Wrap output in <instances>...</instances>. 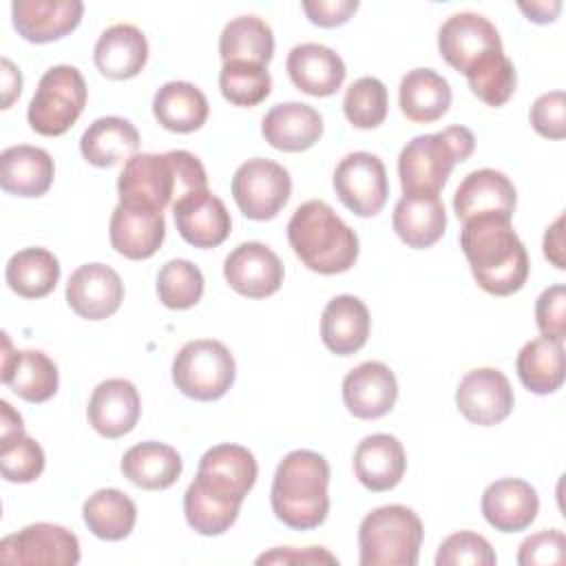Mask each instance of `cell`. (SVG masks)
<instances>
[{"label": "cell", "mask_w": 566, "mask_h": 566, "mask_svg": "<svg viewBox=\"0 0 566 566\" xmlns=\"http://www.w3.org/2000/svg\"><path fill=\"white\" fill-rule=\"evenodd\" d=\"M460 248L478 285L493 296H509L528 279V254L511 217L482 214L464 221Z\"/></svg>", "instance_id": "6da1fadb"}, {"label": "cell", "mask_w": 566, "mask_h": 566, "mask_svg": "<svg viewBox=\"0 0 566 566\" xmlns=\"http://www.w3.org/2000/svg\"><path fill=\"white\" fill-rule=\"evenodd\" d=\"M203 188H208L206 168L188 150L135 155L124 164L117 179L119 201L148 206L159 212Z\"/></svg>", "instance_id": "7a4b0ae2"}, {"label": "cell", "mask_w": 566, "mask_h": 566, "mask_svg": "<svg viewBox=\"0 0 566 566\" xmlns=\"http://www.w3.org/2000/svg\"><path fill=\"white\" fill-rule=\"evenodd\" d=\"M329 464L310 449L290 451L276 467L270 504L285 526L310 531L325 522L329 513Z\"/></svg>", "instance_id": "3957f363"}, {"label": "cell", "mask_w": 566, "mask_h": 566, "mask_svg": "<svg viewBox=\"0 0 566 566\" xmlns=\"http://www.w3.org/2000/svg\"><path fill=\"white\" fill-rule=\"evenodd\" d=\"M287 241L301 263L318 274L347 272L358 259L356 232L321 199L305 201L294 210Z\"/></svg>", "instance_id": "277c9868"}, {"label": "cell", "mask_w": 566, "mask_h": 566, "mask_svg": "<svg viewBox=\"0 0 566 566\" xmlns=\"http://www.w3.org/2000/svg\"><path fill=\"white\" fill-rule=\"evenodd\" d=\"M475 150V137L467 126H447L418 135L398 155L402 195H440L453 166Z\"/></svg>", "instance_id": "5b68a950"}, {"label": "cell", "mask_w": 566, "mask_h": 566, "mask_svg": "<svg viewBox=\"0 0 566 566\" xmlns=\"http://www.w3.org/2000/svg\"><path fill=\"white\" fill-rule=\"evenodd\" d=\"M422 537V522L411 509L378 506L358 526L360 566H416Z\"/></svg>", "instance_id": "8992f818"}, {"label": "cell", "mask_w": 566, "mask_h": 566, "mask_svg": "<svg viewBox=\"0 0 566 566\" xmlns=\"http://www.w3.org/2000/svg\"><path fill=\"white\" fill-rule=\"evenodd\" d=\"M86 82L80 69L71 64L51 66L38 82L31 97L27 119L29 126L44 137L64 135L86 106Z\"/></svg>", "instance_id": "52a82bcc"}, {"label": "cell", "mask_w": 566, "mask_h": 566, "mask_svg": "<svg viewBox=\"0 0 566 566\" xmlns=\"http://www.w3.org/2000/svg\"><path fill=\"white\" fill-rule=\"evenodd\" d=\"M234 376L237 365L230 349L214 338L186 343L172 360V382L192 400H219L232 387Z\"/></svg>", "instance_id": "ba28073f"}, {"label": "cell", "mask_w": 566, "mask_h": 566, "mask_svg": "<svg viewBox=\"0 0 566 566\" xmlns=\"http://www.w3.org/2000/svg\"><path fill=\"white\" fill-rule=\"evenodd\" d=\"M232 197L239 210L252 221L274 219L292 195L290 172L263 157L243 161L232 177Z\"/></svg>", "instance_id": "9c48e42d"}, {"label": "cell", "mask_w": 566, "mask_h": 566, "mask_svg": "<svg viewBox=\"0 0 566 566\" xmlns=\"http://www.w3.org/2000/svg\"><path fill=\"white\" fill-rule=\"evenodd\" d=\"M332 184L340 203L358 217L378 214L389 195L385 164L367 150L345 155L334 170Z\"/></svg>", "instance_id": "30bf717a"}, {"label": "cell", "mask_w": 566, "mask_h": 566, "mask_svg": "<svg viewBox=\"0 0 566 566\" xmlns=\"http://www.w3.org/2000/svg\"><path fill=\"white\" fill-rule=\"evenodd\" d=\"M0 562L20 566H75L80 562V542L64 526L38 522L0 542Z\"/></svg>", "instance_id": "8fae6325"}, {"label": "cell", "mask_w": 566, "mask_h": 566, "mask_svg": "<svg viewBox=\"0 0 566 566\" xmlns=\"http://www.w3.org/2000/svg\"><path fill=\"white\" fill-rule=\"evenodd\" d=\"M438 51L449 66L467 73L482 57L504 51L495 24L473 11L453 13L438 31Z\"/></svg>", "instance_id": "7c38bea8"}, {"label": "cell", "mask_w": 566, "mask_h": 566, "mask_svg": "<svg viewBox=\"0 0 566 566\" xmlns=\"http://www.w3.org/2000/svg\"><path fill=\"white\" fill-rule=\"evenodd\" d=\"M513 387L495 367L471 369L455 389V405L460 413L480 427L502 422L513 411Z\"/></svg>", "instance_id": "4fadbf2b"}, {"label": "cell", "mask_w": 566, "mask_h": 566, "mask_svg": "<svg viewBox=\"0 0 566 566\" xmlns=\"http://www.w3.org/2000/svg\"><path fill=\"white\" fill-rule=\"evenodd\" d=\"M283 263L265 243H239L223 261L228 285L248 298H265L279 292L283 283Z\"/></svg>", "instance_id": "5bb4252c"}, {"label": "cell", "mask_w": 566, "mask_h": 566, "mask_svg": "<svg viewBox=\"0 0 566 566\" xmlns=\"http://www.w3.org/2000/svg\"><path fill=\"white\" fill-rule=\"evenodd\" d=\"M122 301L124 283L119 274L104 263H84L69 276L66 303L86 321H104L113 316Z\"/></svg>", "instance_id": "9a60e30c"}, {"label": "cell", "mask_w": 566, "mask_h": 566, "mask_svg": "<svg viewBox=\"0 0 566 566\" xmlns=\"http://www.w3.org/2000/svg\"><path fill=\"white\" fill-rule=\"evenodd\" d=\"M108 237L115 252L130 261L150 259L164 243L166 221L164 212L119 201L111 214Z\"/></svg>", "instance_id": "2e32d148"}, {"label": "cell", "mask_w": 566, "mask_h": 566, "mask_svg": "<svg viewBox=\"0 0 566 566\" xmlns=\"http://www.w3.org/2000/svg\"><path fill=\"white\" fill-rule=\"evenodd\" d=\"M175 226L181 239L195 248L221 245L232 228L226 203L208 188L195 190L172 206Z\"/></svg>", "instance_id": "e0dca14e"}, {"label": "cell", "mask_w": 566, "mask_h": 566, "mask_svg": "<svg viewBox=\"0 0 566 566\" xmlns=\"http://www.w3.org/2000/svg\"><path fill=\"white\" fill-rule=\"evenodd\" d=\"M396 398V376L380 360H365L343 378V402L360 420L382 418L394 409Z\"/></svg>", "instance_id": "ac0fdd59"}, {"label": "cell", "mask_w": 566, "mask_h": 566, "mask_svg": "<svg viewBox=\"0 0 566 566\" xmlns=\"http://www.w3.org/2000/svg\"><path fill=\"white\" fill-rule=\"evenodd\" d=\"M2 382L27 402H46L55 396L60 376L55 363L40 349H11V340L2 334Z\"/></svg>", "instance_id": "d6986e66"}, {"label": "cell", "mask_w": 566, "mask_h": 566, "mask_svg": "<svg viewBox=\"0 0 566 566\" xmlns=\"http://www.w3.org/2000/svg\"><path fill=\"white\" fill-rule=\"evenodd\" d=\"M80 0H13L11 20L27 42L44 44L69 35L82 20Z\"/></svg>", "instance_id": "ffe728a7"}, {"label": "cell", "mask_w": 566, "mask_h": 566, "mask_svg": "<svg viewBox=\"0 0 566 566\" xmlns=\"http://www.w3.org/2000/svg\"><path fill=\"white\" fill-rule=\"evenodd\" d=\"M142 413V400L137 387L126 378L102 380L88 400L86 416L91 427L108 438H122L135 429Z\"/></svg>", "instance_id": "44dd1931"}, {"label": "cell", "mask_w": 566, "mask_h": 566, "mask_svg": "<svg viewBox=\"0 0 566 566\" xmlns=\"http://www.w3.org/2000/svg\"><path fill=\"white\" fill-rule=\"evenodd\" d=\"M256 460L252 451L241 444H217L210 447L197 467V480L212 491L243 502L256 482Z\"/></svg>", "instance_id": "7402d4cb"}, {"label": "cell", "mask_w": 566, "mask_h": 566, "mask_svg": "<svg viewBox=\"0 0 566 566\" xmlns=\"http://www.w3.org/2000/svg\"><path fill=\"white\" fill-rule=\"evenodd\" d=\"M517 203V192L513 181L493 168H480L469 172L453 197L455 217L464 223L482 214H504L513 217Z\"/></svg>", "instance_id": "603a6c76"}, {"label": "cell", "mask_w": 566, "mask_h": 566, "mask_svg": "<svg viewBox=\"0 0 566 566\" xmlns=\"http://www.w3.org/2000/svg\"><path fill=\"white\" fill-rule=\"evenodd\" d=\"M285 69L292 84L312 97L334 95L347 75L343 57L334 49L318 42L296 44L287 53Z\"/></svg>", "instance_id": "cb8c5ba5"}, {"label": "cell", "mask_w": 566, "mask_h": 566, "mask_svg": "<svg viewBox=\"0 0 566 566\" xmlns=\"http://www.w3.org/2000/svg\"><path fill=\"white\" fill-rule=\"evenodd\" d=\"M480 509L495 531L520 533L537 517L539 497L528 482L520 478H502L484 489Z\"/></svg>", "instance_id": "d4e9b609"}, {"label": "cell", "mask_w": 566, "mask_h": 566, "mask_svg": "<svg viewBox=\"0 0 566 566\" xmlns=\"http://www.w3.org/2000/svg\"><path fill=\"white\" fill-rule=\"evenodd\" d=\"M261 135L276 150L301 153L321 139L323 117L314 106L303 102L276 104L265 113Z\"/></svg>", "instance_id": "484cf974"}, {"label": "cell", "mask_w": 566, "mask_h": 566, "mask_svg": "<svg viewBox=\"0 0 566 566\" xmlns=\"http://www.w3.org/2000/svg\"><path fill=\"white\" fill-rule=\"evenodd\" d=\"M405 469L407 455L402 442L391 433H371L354 451V473L374 493L394 489L402 480Z\"/></svg>", "instance_id": "4316f807"}, {"label": "cell", "mask_w": 566, "mask_h": 566, "mask_svg": "<svg viewBox=\"0 0 566 566\" xmlns=\"http://www.w3.org/2000/svg\"><path fill=\"white\" fill-rule=\"evenodd\" d=\"M369 310L354 294L334 296L321 314V338L336 356H352L369 338Z\"/></svg>", "instance_id": "83f0119b"}, {"label": "cell", "mask_w": 566, "mask_h": 566, "mask_svg": "<svg viewBox=\"0 0 566 566\" xmlns=\"http://www.w3.org/2000/svg\"><path fill=\"white\" fill-rule=\"evenodd\" d=\"M95 66L108 80L135 77L148 60V42L142 29L128 22L108 27L93 49Z\"/></svg>", "instance_id": "f1b7e54d"}, {"label": "cell", "mask_w": 566, "mask_h": 566, "mask_svg": "<svg viewBox=\"0 0 566 566\" xmlns=\"http://www.w3.org/2000/svg\"><path fill=\"white\" fill-rule=\"evenodd\" d=\"M55 177L51 155L38 146H9L0 155V186L15 197H42Z\"/></svg>", "instance_id": "f546056e"}, {"label": "cell", "mask_w": 566, "mask_h": 566, "mask_svg": "<svg viewBox=\"0 0 566 566\" xmlns=\"http://www.w3.org/2000/svg\"><path fill=\"white\" fill-rule=\"evenodd\" d=\"M391 226L409 248H431L442 239L447 228V212L440 195H402L394 208Z\"/></svg>", "instance_id": "4dcf8cb0"}, {"label": "cell", "mask_w": 566, "mask_h": 566, "mask_svg": "<svg viewBox=\"0 0 566 566\" xmlns=\"http://www.w3.org/2000/svg\"><path fill=\"white\" fill-rule=\"evenodd\" d=\"M139 133L124 117H99L95 119L80 139L82 157L97 168H113L117 164H126L137 155Z\"/></svg>", "instance_id": "1f68e13d"}, {"label": "cell", "mask_w": 566, "mask_h": 566, "mask_svg": "<svg viewBox=\"0 0 566 566\" xmlns=\"http://www.w3.org/2000/svg\"><path fill=\"white\" fill-rule=\"evenodd\" d=\"M181 455L164 442L146 440L133 444L122 458L124 478L146 491H161L172 486L181 475Z\"/></svg>", "instance_id": "d6a6232c"}, {"label": "cell", "mask_w": 566, "mask_h": 566, "mask_svg": "<svg viewBox=\"0 0 566 566\" xmlns=\"http://www.w3.org/2000/svg\"><path fill=\"white\" fill-rule=\"evenodd\" d=\"M451 99L449 82L433 69H413L400 80L398 104L413 124L438 122L449 111Z\"/></svg>", "instance_id": "836d02e7"}, {"label": "cell", "mask_w": 566, "mask_h": 566, "mask_svg": "<svg viewBox=\"0 0 566 566\" xmlns=\"http://www.w3.org/2000/svg\"><path fill=\"white\" fill-rule=\"evenodd\" d=\"M153 115L166 130L192 133L208 119V99L190 82H166L153 97Z\"/></svg>", "instance_id": "e575fe53"}, {"label": "cell", "mask_w": 566, "mask_h": 566, "mask_svg": "<svg viewBox=\"0 0 566 566\" xmlns=\"http://www.w3.org/2000/svg\"><path fill=\"white\" fill-rule=\"evenodd\" d=\"M274 53V33L259 15L232 18L219 35V55L223 62H250L268 66Z\"/></svg>", "instance_id": "d590c367"}, {"label": "cell", "mask_w": 566, "mask_h": 566, "mask_svg": "<svg viewBox=\"0 0 566 566\" xmlns=\"http://www.w3.org/2000/svg\"><path fill=\"white\" fill-rule=\"evenodd\" d=\"M82 517L95 537L119 542L135 528L137 506L119 489H99L84 502Z\"/></svg>", "instance_id": "8d00e7d4"}, {"label": "cell", "mask_w": 566, "mask_h": 566, "mask_svg": "<svg viewBox=\"0 0 566 566\" xmlns=\"http://www.w3.org/2000/svg\"><path fill=\"white\" fill-rule=\"evenodd\" d=\"M522 385L537 394H555L564 385V343L535 338L528 340L515 360Z\"/></svg>", "instance_id": "74e56055"}, {"label": "cell", "mask_w": 566, "mask_h": 566, "mask_svg": "<svg viewBox=\"0 0 566 566\" xmlns=\"http://www.w3.org/2000/svg\"><path fill=\"white\" fill-rule=\"evenodd\" d=\"M7 285L22 298H42L60 281V263L44 248H24L15 252L4 270Z\"/></svg>", "instance_id": "f35d334b"}, {"label": "cell", "mask_w": 566, "mask_h": 566, "mask_svg": "<svg viewBox=\"0 0 566 566\" xmlns=\"http://www.w3.org/2000/svg\"><path fill=\"white\" fill-rule=\"evenodd\" d=\"M241 502L214 493L197 478L184 493V515L192 531L199 535H221L239 517Z\"/></svg>", "instance_id": "ab89813d"}, {"label": "cell", "mask_w": 566, "mask_h": 566, "mask_svg": "<svg viewBox=\"0 0 566 566\" xmlns=\"http://www.w3.org/2000/svg\"><path fill=\"white\" fill-rule=\"evenodd\" d=\"M467 82L471 93L482 99L486 106H502L515 93L517 75L513 62L504 55V51L491 53L473 64L467 73Z\"/></svg>", "instance_id": "60d3db41"}, {"label": "cell", "mask_w": 566, "mask_h": 566, "mask_svg": "<svg viewBox=\"0 0 566 566\" xmlns=\"http://www.w3.org/2000/svg\"><path fill=\"white\" fill-rule=\"evenodd\" d=\"M221 95L234 106H256L272 88V77L265 66L250 62H223L219 71Z\"/></svg>", "instance_id": "b9f144b4"}, {"label": "cell", "mask_w": 566, "mask_h": 566, "mask_svg": "<svg viewBox=\"0 0 566 566\" xmlns=\"http://www.w3.org/2000/svg\"><path fill=\"white\" fill-rule=\"evenodd\" d=\"M203 283V274L195 263L172 259L157 274V294L166 307L188 310L201 301Z\"/></svg>", "instance_id": "7bdbcfd3"}, {"label": "cell", "mask_w": 566, "mask_h": 566, "mask_svg": "<svg viewBox=\"0 0 566 566\" xmlns=\"http://www.w3.org/2000/svg\"><path fill=\"white\" fill-rule=\"evenodd\" d=\"M387 106H389L387 86L371 75H365L352 82L343 99L345 117L356 128L380 126L387 117Z\"/></svg>", "instance_id": "ee69618b"}, {"label": "cell", "mask_w": 566, "mask_h": 566, "mask_svg": "<svg viewBox=\"0 0 566 566\" xmlns=\"http://www.w3.org/2000/svg\"><path fill=\"white\" fill-rule=\"evenodd\" d=\"M44 471V451L42 447L27 436L24 431L0 440V473L7 482H33Z\"/></svg>", "instance_id": "f6af8a7d"}, {"label": "cell", "mask_w": 566, "mask_h": 566, "mask_svg": "<svg viewBox=\"0 0 566 566\" xmlns=\"http://www.w3.org/2000/svg\"><path fill=\"white\" fill-rule=\"evenodd\" d=\"M497 557L491 544L473 533V531H458L449 535L436 555V566H495Z\"/></svg>", "instance_id": "bcb514c9"}, {"label": "cell", "mask_w": 566, "mask_h": 566, "mask_svg": "<svg viewBox=\"0 0 566 566\" xmlns=\"http://www.w3.org/2000/svg\"><path fill=\"white\" fill-rule=\"evenodd\" d=\"M535 323L544 338L564 343V336H566V287L562 283L546 287L537 296Z\"/></svg>", "instance_id": "7dc6e473"}, {"label": "cell", "mask_w": 566, "mask_h": 566, "mask_svg": "<svg viewBox=\"0 0 566 566\" xmlns=\"http://www.w3.org/2000/svg\"><path fill=\"white\" fill-rule=\"evenodd\" d=\"M566 562V537L557 528L528 535L517 551L520 566H548Z\"/></svg>", "instance_id": "c3c4849f"}, {"label": "cell", "mask_w": 566, "mask_h": 566, "mask_svg": "<svg viewBox=\"0 0 566 566\" xmlns=\"http://www.w3.org/2000/svg\"><path fill=\"white\" fill-rule=\"evenodd\" d=\"M531 124L537 135L546 139L566 137V95L564 91H551L539 95L531 106Z\"/></svg>", "instance_id": "681fc988"}, {"label": "cell", "mask_w": 566, "mask_h": 566, "mask_svg": "<svg viewBox=\"0 0 566 566\" xmlns=\"http://www.w3.org/2000/svg\"><path fill=\"white\" fill-rule=\"evenodd\" d=\"M301 7L312 24L332 29L345 24L356 13L358 0H303Z\"/></svg>", "instance_id": "f907efd6"}, {"label": "cell", "mask_w": 566, "mask_h": 566, "mask_svg": "<svg viewBox=\"0 0 566 566\" xmlns=\"http://www.w3.org/2000/svg\"><path fill=\"white\" fill-rule=\"evenodd\" d=\"M256 564H338L336 555L321 546H307L303 551L283 546V548H272L270 553H263L256 557Z\"/></svg>", "instance_id": "816d5d0a"}, {"label": "cell", "mask_w": 566, "mask_h": 566, "mask_svg": "<svg viewBox=\"0 0 566 566\" xmlns=\"http://www.w3.org/2000/svg\"><path fill=\"white\" fill-rule=\"evenodd\" d=\"M544 256L557 268L564 270L566 268V259H564V214H559L544 232Z\"/></svg>", "instance_id": "f5cc1de1"}, {"label": "cell", "mask_w": 566, "mask_h": 566, "mask_svg": "<svg viewBox=\"0 0 566 566\" xmlns=\"http://www.w3.org/2000/svg\"><path fill=\"white\" fill-rule=\"evenodd\" d=\"M0 77H2V108H9L13 104V99L20 97L22 93V75L20 69L9 60L2 57L0 62Z\"/></svg>", "instance_id": "db71d44e"}, {"label": "cell", "mask_w": 566, "mask_h": 566, "mask_svg": "<svg viewBox=\"0 0 566 566\" xmlns=\"http://www.w3.org/2000/svg\"><path fill=\"white\" fill-rule=\"evenodd\" d=\"M520 11L535 24H548L553 22L559 11H562V2L559 0H537V2H517Z\"/></svg>", "instance_id": "11a10c76"}, {"label": "cell", "mask_w": 566, "mask_h": 566, "mask_svg": "<svg viewBox=\"0 0 566 566\" xmlns=\"http://www.w3.org/2000/svg\"><path fill=\"white\" fill-rule=\"evenodd\" d=\"M22 431H24L22 416L7 400H2L0 402V440H9Z\"/></svg>", "instance_id": "9f6ffc18"}]
</instances>
